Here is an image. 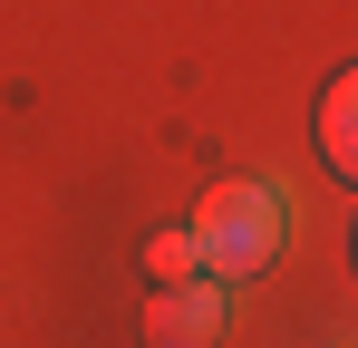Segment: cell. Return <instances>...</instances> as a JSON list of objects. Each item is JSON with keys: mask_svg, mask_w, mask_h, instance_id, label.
Returning <instances> with one entry per match:
<instances>
[{"mask_svg": "<svg viewBox=\"0 0 358 348\" xmlns=\"http://www.w3.org/2000/svg\"><path fill=\"white\" fill-rule=\"evenodd\" d=\"M223 319H233V300L213 290V271H184L145 300V348H213Z\"/></svg>", "mask_w": 358, "mask_h": 348, "instance_id": "7a4b0ae2", "label": "cell"}, {"mask_svg": "<svg viewBox=\"0 0 358 348\" xmlns=\"http://www.w3.org/2000/svg\"><path fill=\"white\" fill-rule=\"evenodd\" d=\"M320 348H329V339H320Z\"/></svg>", "mask_w": 358, "mask_h": 348, "instance_id": "5b68a950", "label": "cell"}, {"mask_svg": "<svg viewBox=\"0 0 358 348\" xmlns=\"http://www.w3.org/2000/svg\"><path fill=\"white\" fill-rule=\"evenodd\" d=\"M310 136H320V165L339 174V184H358V58L320 87V116H310Z\"/></svg>", "mask_w": 358, "mask_h": 348, "instance_id": "3957f363", "label": "cell"}, {"mask_svg": "<svg viewBox=\"0 0 358 348\" xmlns=\"http://www.w3.org/2000/svg\"><path fill=\"white\" fill-rule=\"evenodd\" d=\"M145 271H155V281H184V271H203L194 232H155V242H145Z\"/></svg>", "mask_w": 358, "mask_h": 348, "instance_id": "277c9868", "label": "cell"}, {"mask_svg": "<svg viewBox=\"0 0 358 348\" xmlns=\"http://www.w3.org/2000/svg\"><path fill=\"white\" fill-rule=\"evenodd\" d=\"M184 232H194V252H203L213 281H252V271L281 261V242H291V203H281V184L233 174V184L203 194V213H194Z\"/></svg>", "mask_w": 358, "mask_h": 348, "instance_id": "6da1fadb", "label": "cell"}]
</instances>
